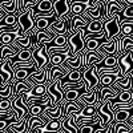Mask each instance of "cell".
I'll return each mask as SVG.
<instances>
[{
  "mask_svg": "<svg viewBox=\"0 0 133 133\" xmlns=\"http://www.w3.org/2000/svg\"><path fill=\"white\" fill-rule=\"evenodd\" d=\"M133 116V109H121L115 113V123H129Z\"/></svg>",
  "mask_w": 133,
  "mask_h": 133,
  "instance_id": "cell-18",
  "label": "cell"
},
{
  "mask_svg": "<svg viewBox=\"0 0 133 133\" xmlns=\"http://www.w3.org/2000/svg\"><path fill=\"white\" fill-rule=\"evenodd\" d=\"M104 21L105 20H92L85 28H83L84 39L89 35H98V33H104Z\"/></svg>",
  "mask_w": 133,
  "mask_h": 133,
  "instance_id": "cell-9",
  "label": "cell"
},
{
  "mask_svg": "<svg viewBox=\"0 0 133 133\" xmlns=\"http://www.w3.org/2000/svg\"><path fill=\"white\" fill-rule=\"evenodd\" d=\"M56 21H59L56 16L37 19V20L35 21V28H36V31H39V32H45V31H48V29L51 28L52 24L56 23Z\"/></svg>",
  "mask_w": 133,
  "mask_h": 133,
  "instance_id": "cell-11",
  "label": "cell"
},
{
  "mask_svg": "<svg viewBox=\"0 0 133 133\" xmlns=\"http://www.w3.org/2000/svg\"><path fill=\"white\" fill-rule=\"evenodd\" d=\"M0 3H2V0H0Z\"/></svg>",
  "mask_w": 133,
  "mask_h": 133,
  "instance_id": "cell-24",
  "label": "cell"
},
{
  "mask_svg": "<svg viewBox=\"0 0 133 133\" xmlns=\"http://www.w3.org/2000/svg\"><path fill=\"white\" fill-rule=\"evenodd\" d=\"M71 59V51L66 53H60V52H55L49 56V64L52 66H63L64 63Z\"/></svg>",
  "mask_w": 133,
  "mask_h": 133,
  "instance_id": "cell-12",
  "label": "cell"
},
{
  "mask_svg": "<svg viewBox=\"0 0 133 133\" xmlns=\"http://www.w3.org/2000/svg\"><path fill=\"white\" fill-rule=\"evenodd\" d=\"M84 33H83V28H80L79 31H76L73 35H71L68 37V44L71 47V59L75 60L76 56L79 53H81L85 49V43H84Z\"/></svg>",
  "mask_w": 133,
  "mask_h": 133,
  "instance_id": "cell-2",
  "label": "cell"
},
{
  "mask_svg": "<svg viewBox=\"0 0 133 133\" xmlns=\"http://www.w3.org/2000/svg\"><path fill=\"white\" fill-rule=\"evenodd\" d=\"M87 93V88H83V89H72V91H66L64 93V100L66 103H76L77 100L80 98L81 95Z\"/></svg>",
  "mask_w": 133,
  "mask_h": 133,
  "instance_id": "cell-16",
  "label": "cell"
},
{
  "mask_svg": "<svg viewBox=\"0 0 133 133\" xmlns=\"http://www.w3.org/2000/svg\"><path fill=\"white\" fill-rule=\"evenodd\" d=\"M47 43H43L41 45L32 51V60L35 61V71L41 72L48 66L49 64V56L47 55Z\"/></svg>",
  "mask_w": 133,
  "mask_h": 133,
  "instance_id": "cell-1",
  "label": "cell"
},
{
  "mask_svg": "<svg viewBox=\"0 0 133 133\" xmlns=\"http://www.w3.org/2000/svg\"><path fill=\"white\" fill-rule=\"evenodd\" d=\"M37 14H48L53 11V0H40L39 4L33 8Z\"/></svg>",
  "mask_w": 133,
  "mask_h": 133,
  "instance_id": "cell-17",
  "label": "cell"
},
{
  "mask_svg": "<svg viewBox=\"0 0 133 133\" xmlns=\"http://www.w3.org/2000/svg\"><path fill=\"white\" fill-rule=\"evenodd\" d=\"M110 105L113 104H130L133 103V92L132 91H127V92H121L116 98L109 100Z\"/></svg>",
  "mask_w": 133,
  "mask_h": 133,
  "instance_id": "cell-15",
  "label": "cell"
},
{
  "mask_svg": "<svg viewBox=\"0 0 133 133\" xmlns=\"http://www.w3.org/2000/svg\"><path fill=\"white\" fill-rule=\"evenodd\" d=\"M16 0H2L0 12L5 15H16Z\"/></svg>",
  "mask_w": 133,
  "mask_h": 133,
  "instance_id": "cell-14",
  "label": "cell"
},
{
  "mask_svg": "<svg viewBox=\"0 0 133 133\" xmlns=\"http://www.w3.org/2000/svg\"><path fill=\"white\" fill-rule=\"evenodd\" d=\"M121 36H133V23H123L121 24Z\"/></svg>",
  "mask_w": 133,
  "mask_h": 133,
  "instance_id": "cell-22",
  "label": "cell"
},
{
  "mask_svg": "<svg viewBox=\"0 0 133 133\" xmlns=\"http://www.w3.org/2000/svg\"><path fill=\"white\" fill-rule=\"evenodd\" d=\"M118 68L124 79L133 73V51L127 52L123 56H118Z\"/></svg>",
  "mask_w": 133,
  "mask_h": 133,
  "instance_id": "cell-6",
  "label": "cell"
},
{
  "mask_svg": "<svg viewBox=\"0 0 133 133\" xmlns=\"http://www.w3.org/2000/svg\"><path fill=\"white\" fill-rule=\"evenodd\" d=\"M32 60V49H23L17 53V56L11 59L8 61L15 63V61H31Z\"/></svg>",
  "mask_w": 133,
  "mask_h": 133,
  "instance_id": "cell-21",
  "label": "cell"
},
{
  "mask_svg": "<svg viewBox=\"0 0 133 133\" xmlns=\"http://www.w3.org/2000/svg\"><path fill=\"white\" fill-rule=\"evenodd\" d=\"M84 83H85V88H87V93H93L95 91L98 89L100 87V77L95 73L93 66L89 69H87L84 72Z\"/></svg>",
  "mask_w": 133,
  "mask_h": 133,
  "instance_id": "cell-7",
  "label": "cell"
},
{
  "mask_svg": "<svg viewBox=\"0 0 133 133\" xmlns=\"http://www.w3.org/2000/svg\"><path fill=\"white\" fill-rule=\"evenodd\" d=\"M53 11L59 21L68 16H73L71 12V0H53Z\"/></svg>",
  "mask_w": 133,
  "mask_h": 133,
  "instance_id": "cell-5",
  "label": "cell"
},
{
  "mask_svg": "<svg viewBox=\"0 0 133 133\" xmlns=\"http://www.w3.org/2000/svg\"><path fill=\"white\" fill-rule=\"evenodd\" d=\"M33 72H36L35 68L33 69H17L15 72V80L14 81H27Z\"/></svg>",
  "mask_w": 133,
  "mask_h": 133,
  "instance_id": "cell-20",
  "label": "cell"
},
{
  "mask_svg": "<svg viewBox=\"0 0 133 133\" xmlns=\"http://www.w3.org/2000/svg\"><path fill=\"white\" fill-rule=\"evenodd\" d=\"M89 23H91V20H88L83 16H72L71 23H69V36L73 35V33L76 31H79L80 28H85Z\"/></svg>",
  "mask_w": 133,
  "mask_h": 133,
  "instance_id": "cell-10",
  "label": "cell"
},
{
  "mask_svg": "<svg viewBox=\"0 0 133 133\" xmlns=\"http://www.w3.org/2000/svg\"><path fill=\"white\" fill-rule=\"evenodd\" d=\"M101 128H103V127H101V124H100V123H97V124H95V125H84V127L81 128L80 133H95L96 130L101 129Z\"/></svg>",
  "mask_w": 133,
  "mask_h": 133,
  "instance_id": "cell-23",
  "label": "cell"
},
{
  "mask_svg": "<svg viewBox=\"0 0 133 133\" xmlns=\"http://www.w3.org/2000/svg\"><path fill=\"white\" fill-rule=\"evenodd\" d=\"M19 25H20V35L27 36L31 31L35 29V19H33V9H29L27 12L19 16Z\"/></svg>",
  "mask_w": 133,
  "mask_h": 133,
  "instance_id": "cell-4",
  "label": "cell"
},
{
  "mask_svg": "<svg viewBox=\"0 0 133 133\" xmlns=\"http://www.w3.org/2000/svg\"><path fill=\"white\" fill-rule=\"evenodd\" d=\"M120 16L116 15L113 19H108L104 21V33L107 40H113L121 35V25H120Z\"/></svg>",
  "mask_w": 133,
  "mask_h": 133,
  "instance_id": "cell-3",
  "label": "cell"
},
{
  "mask_svg": "<svg viewBox=\"0 0 133 133\" xmlns=\"http://www.w3.org/2000/svg\"><path fill=\"white\" fill-rule=\"evenodd\" d=\"M0 77L3 80V85L7 87L9 84H12L15 80V72L12 71L9 65V61H4L0 63Z\"/></svg>",
  "mask_w": 133,
  "mask_h": 133,
  "instance_id": "cell-8",
  "label": "cell"
},
{
  "mask_svg": "<svg viewBox=\"0 0 133 133\" xmlns=\"http://www.w3.org/2000/svg\"><path fill=\"white\" fill-rule=\"evenodd\" d=\"M48 104H49V103H48ZM48 104H44V105L32 104V105H29V107H28V109H29L28 115H29L31 117H40V116H43V113L45 112V109L48 108Z\"/></svg>",
  "mask_w": 133,
  "mask_h": 133,
  "instance_id": "cell-19",
  "label": "cell"
},
{
  "mask_svg": "<svg viewBox=\"0 0 133 133\" xmlns=\"http://www.w3.org/2000/svg\"><path fill=\"white\" fill-rule=\"evenodd\" d=\"M84 72L85 71H72L61 80V85L64 84H77L84 81Z\"/></svg>",
  "mask_w": 133,
  "mask_h": 133,
  "instance_id": "cell-13",
  "label": "cell"
}]
</instances>
